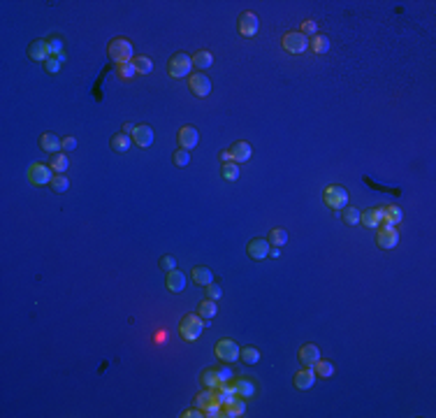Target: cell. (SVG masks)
Instances as JSON below:
<instances>
[{"label":"cell","instance_id":"cell-37","mask_svg":"<svg viewBox=\"0 0 436 418\" xmlns=\"http://www.w3.org/2000/svg\"><path fill=\"white\" fill-rule=\"evenodd\" d=\"M223 177H225L227 182H237V179H239V165H237L235 161L223 163Z\"/></svg>","mask_w":436,"mask_h":418},{"label":"cell","instance_id":"cell-44","mask_svg":"<svg viewBox=\"0 0 436 418\" xmlns=\"http://www.w3.org/2000/svg\"><path fill=\"white\" fill-rule=\"evenodd\" d=\"M49 54L51 56H60V54H63V42H60V37H51V40H49Z\"/></svg>","mask_w":436,"mask_h":418},{"label":"cell","instance_id":"cell-46","mask_svg":"<svg viewBox=\"0 0 436 418\" xmlns=\"http://www.w3.org/2000/svg\"><path fill=\"white\" fill-rule=\"evenodd\" d=\"M75 149H77V140H75L72 135H70V137H65V140H63V151L70 153V151H75Z\"/></svg>","mask_w":436,"mask_h":418},{"label":"cell","instance_id":"cell-47","mask_svg":"<svg viewBox=\"0 0 436 418\" xmlns=\"http://www.w3.org/2000/svg\"><path fill=\"white\" fill-rule=\"evenodd\" d=\"M181 416H183V418H202V416H204V409H200V407H197V409H188V411H183Z\"/></svg>","mask_w":436,"mask_h":418},{"label":"cell","instance_id":"cell-31","mask_svg":"<svg viewBox=\"0 0 436 418\" xmlns=\"http://www.w3.org/2000/svg\"><path fill=\"white\" fill-rule=\"evenodd\" d=\"M313 372H316L318 379H330L332 374H334V365L327 363V360H318V363L313 365Z\"/></svg>","mask_w":436,"mask_h":418},{"label":"cell","instance_id":"cell-16","mask_svg":"<svg viewBox=\"0 0 436 418\" xmlns=\"http://www.w3.org/2000/svg\"><path fill=\"white\" fill-rule=\"evenodd\" d=\"M40 146H42V151H47V153H58L63 149V140L56 133H42Z\"/></svg>","mask_w":436,"mask_h":418},{"label":"cell","instance_id":"cell-17","mask_svg":"<svg viewBox=\"0 0 436 418\" xmlns=\"http://www.w3.org/2000/svg\"><path fill=\"white\" fill-rule=\"evenodd\" d=\"M232 388H235V395H239V398H244V400H248V398L256 395V383H253L251 379H246V377L232 381Z\"/></svg>","mask_w":436,"mask_h":418},{"label":"cell","instance_id":"cell-42","mask_svg":"<svg viewBox=\"0 0 436 418\" xmlns=\"http://www.w3.org/2000/svg\"><path fill=\"white\" fill-rule=\"evenodd\" d=\"M206 297H209V300H216V302H218V300L223 297V288L218 286V283H209V286H206Z\"/></svg>","mask_w":436,"mask_h":418},{"label":"cell","instance_id":"cell-48","mask_svg":"<svg viewBox=\"0 0 436 418\" xmlns=\"http://www.w3.org/2000/svg\"><path fill=\"white\" fill-rule=\"evenodd\" d=\"M218 377H221V383H223V381H232L230 367H218Z\"/></svg>","mask_w":436,"mask_h":418},{"label":"cell","instance_id":"cell-10","mask_svg":"<svg viewBox=\"0 0 436 418\" xmlns=\"http://www.w3.org/2000/svg\"><path fill=\"white\" fill-rule=\"evenodd\" d=\"M258 31H260V19L253 12H244L239 16V33L244 37H253Z\"/></svg>","mask_w":436,"mask_h":418},{"label":"cell","instance_id":"cell-6","mask_svg":"<svg viewBox=\"0 0 436 418\" xmlns=\"http://www.w3.org/2000/svg\"><path fill=\"white\" fill-rule=\"evenodd\" d=\"M283 49L290 51V54H304L309 49V37L302 35V33H286L281 40Z\"/></svg>","mask_w":436,"mask_h":418},{"label":"cell","instance_id":"cell-21","mask_svg":"<svg viewBox=\"0 0 436 418\" xmlns=\"http://www.w3.org/2000/svg\"><path fill=\"white\" fill-rule=\"evenodd\" d=\"M230 153H232V161H235V163H246L248 158H251L253 149H251V144H248V142H235V144H232V149H230Z\"/></svg>","mask_w":436,"mask_h":418},{"label":"cell","instance_id":"cell-27","mask_svg":"<svg viewBox=\"0 0 436 418\" xmlns=\"http://www.w3.org/2000/svg\"><path fill=\"white\" fill-rule=\"evenodd\" d=\"M67 165H70V161H67V153H51V170L56 172V174H63V172L67 170Z\"/></svg>","mask_w":436,"mask_h":418},{"label":"cell","instance_id":"cell-34","mask_svg":"<svg viewBox=\"0 0 436 418\" xmlns=\"http://www.w3.org/2000/svg\"><path fill=\"white\" fill-rule=\"evenodd\" d=\"M197 407L200 409H206V407H211L214 402H218V398H216V393H211V388L209 390H202V393H197Z\"/></svg>","mask_w":436,"mask_h":418},{"label":"cell","instance_id":"cell-49","mask_svg":"<svg viewBox=\"0 0 436 418\" xmlns=\"http://www.w3.org/2000/svg\"><path fill=\"white\" fill-rule=\"evenodd\" d=\"M135 128H137V126H132V123H123V130H121V133H126V135H132V133H135Z\"/></svg>","mask_w":436,"mask_h":418},{"label":"cell","instance_id":"cell-5","mask_svg":"<svg viewBox=\"0 0 436 418\" xmlns=\"http://www.w3.org/2000/svg\"><path fill=\"white\" fill-rule=\"evenodd\" d=\"M323 197H325V205L332 209H343L348 205V191L343 186H327Z\"/></svg>","mask_w":436,"mask_h":418},{"label":"cell","instance_id":"cell-30","mask_svg":"<svg viewBox=\"0 0 436 418\" xmlns=\"http://www.w3.org/2000/svg\"><path fill=\"white\" fill-rule=\"evenodd\" d=\"M200 314L202 318H214L216 314H218V304H216V300H209V297H206V300H202L200 302Z\"/></svg>","mask_w":436,"mask_h":418},{"label":"cell","instance_id":"cell-9","mask_svg":"<svg viewBox=\"0 0 436 418\" xmlns=\"http://www.w3.org/2000/svg\"><path fill=\"white\" fill-rule=\"evenodd\" d=\"M188 84H191V91L195 93L197 98H206L211 93V79L206 75H202V72H193Z\"/></svg>","mask_w":436,"mask_h":418},{"label":"cell","instance_id":"cell-29","mask_svg":"<svg viewBox=\"0 0 436 418\" xmlns=\"http://www.w3.org/2000/svg\"><path fill=\"white\" fill-rule=\"evenodd\" d=\"M193 58V65L197 68V70H206V68H211V63H214V56L209 54V51H197L195 56H191Z\"/></svg>","mask_w":436,"mask_h":418},{"label":"cell","instance_id":"cell-45","mask_svg":"<svg viewBox=\"0 0 436 418\" xmlns=\"http://www.w3.org/2000/svg\"><path fill=\"white\" fill-rule=\"evenodd\" d=\"M44 70H47V72H58V70H60V61L56 58V56H51L49 61L44 63Z\"/></svg>","mask_w":436,"mask_h":418},{"label":"cell","instance_id":"cell-23","mask_svg":"<svg viewBox=\"0 0 436 418\" xmlns=\"http://www.w3.org/2000/svg\"><path fill=\"white\" fill-rule=\"evenodd\" d=\"M193 281L197 283V286H209V283H214V274H211V270L209 267H202V265H197V267H193Z\"/></svg>","mask_w":436,"mask_h":418},{"label":"cell","instance_id":"cell-18","mask_svg":"<svg viewBox=\"0 0 436 418\" xmlns=\"http://www.w3.org/2000/svg\"><path fill=\"white\" fill-rule=\"evenodd\" d=\"M153 128L151 126H137L135 128V133H132V142H135V144H140V146H151L153 144Z\"/></svg>","mask_w":436,"mask_h":418},{"label":"cell","instance_id":"cell-24","mask_svg":"<svg viewBox=\"0 0 436 418\" xmlns=\"http://www.w3.org/2000/svg\"><path fill=\"white\" fill-rule=\"evenodd\" d=\"M130 144H132V135H126V133H119V135L111 137V149L116 153H128Z\"/></svg>","mask_w":436,"mask_h":418},{"label":"cell","instance_id":"cell-7","mask_svg":"<svg viewBox=\"0 0 436 418\" xmlns=\"http://www.w3.org/2000/svg\"><path fill=\"white\" fill-rule=\"evenodd\" d=\"M28 179H30V184H35V186H47V184H51L54 174H51L49 165L35 163V165H30V170H28Z\"/></svg>","mask_w":436,"mask_h":418},{"label":"cell","instance_id":"cell-39","mask_svg":"<svg viewBox=\"0 0 436 418\" xmlns=\"http://www.w3.org/2000/svg\"><path fill=\"white\" fill-rule=\"evenodd\" d=\"M116 72H119L121 79H132V77L137 75V70H135V65H132V63H123V65H116Z\"/></svg>","mask_w":436,"mask_h":418},{"label":"cell","instance_id":"cell-2","mask_svg":"<svg viewBox=\"0 0 436 418\" xmlns=\"http://www.w3.org/2000/svg\"><path fill=\"white\" fill-rule=\"evenodd\" d=\"M204 330V318L200 314H188V316L181 318V325H179V333L186 342H197Z\"/></svg>","mask_w":436,"mask_h":418},{"label":"cell","instance_id":"cell-28","mask_svg":"<svg viewBox=\"0 0 436 418\" xmlns=\"http://www.w3.org/2000/svg\"><path fill=\"white\" fill-rule=\"evenodd\" d=\"M202 383L206 388H218L221 386V377H218V367H209L202 372Z\"/></svg>","mask_w":436,"mask_h":418},{"label":"cell","instance_id":"cell-12","mask_svg":"<svg viewBox=\"0 0 436 418\" xmlns=\"http://www.w3.org/2000/svg\"><path fill=\"white\" fill-rule=\"evenodd\" d=\"M28 56H30V61H42V63H47L51 58V54H49V42L47 40H35L33 45L28 47Z\"/></svg>","mask_w":436,"mask_h":418},{"label":"cell","instance_id":"cell-50","mask_svg":"<svg viewBox=\"0 0 436 418\" xmlns=\"http://www.w3.org/2000/svg\"><path fill=\"white\" fill-rule=\"evenodd\" d=\"M221 161H223V163H232V153H230V149H227V151H221Z\"/></svg>","mask_w":436,"mask_h":418},{"label":"cell","instance_id":"cell-22","mask_svg":"<svg viewBox=\"0 0 436 418\" xmlns=\"http://www.w3.org/2000/svg\"><path fill=\"white\" fill-rule=\"evenodd\" d=\"M167 288H170L172 293H181L186 288V274L181 272V270L167 272Z\"/></svg>","mask_w":436,"mask_h":418},{"label":"cell","instance_id":"cell-41","mask_svg":"<svg viewBox=\"0 0 436 418\" xmlns=\"http://www.w3.org/2000/svg\"><path fill=\"white\" fill-rule=\"evenodd\" d=\"M316 31H318V24H316V21H313V19H306L304 24H302V31H300V33H302V35H306V37H309V35L313 37V35H316Z\"/></svg>","mask_w":436,"mask_h":418},{"label":"cell","instance_id":"cell-11","mask_svg":"<svg viewBox=\"0 0 436 418\" xmlns=\"http://www.w3.org/2000/svg\"><path fill=\"white\" fill-rule=\"evenodd\" d=\"M176 137H179V149H186V151H191V149H195L200 144V133L193 126H183Z\"/></svg>","mask_w":436,"mask_h":418},{"label":"cell","instance_id":"cell-3","mask_svg":"<svg viewBox=\"0 0 436 418\" xmlns=\"http://www.w3.org/2000/svg\"><path fill=\"white\" fill-rule=\"evenodd\" d=\"M191 70H193V58L188 54H174L170 58V65H167V72L170 77L174 79H181V77H191Z\"/></svg>","mask_w":436,"mask_h":418},{"label":"cell","instance_id":"cell-4","mask_svg":"<svg viewBox=\"0 0 436 418\" xmlns=\"http://www.w3.org/2000/svg\"><path fill=\"white\" fill-rule=\"evenodd\" d=\"M214 353H216V358H218L221 363H237L239 356H241V348L237 346L235 339H221V342L216 344Z\"/></svg>","mask_w":436,"mask_h":418},{"label":"cell","instance_id":"cell-38","mask_svg":"<svg viewBox=\"0 0 436 418\" xmlns=\"http://www.w3.org/2000/svg\"><path fill=\"white\" fill-rule=\"evenodd\" d=\"M360 216H362V212L357 209V207H348V209H343V221L351 223V226L360 223Z\"/></svg>","mask_w":436,"mask_h":418},{"label":"cell","instance_id":"cell-35","mask_svg":"<svg viewBox=\"0 0 436 418\" xmlns=\"http://www.w3.org/2000/svg\"><path fill=\"white\" fill-rule=\"evenodd\" d=\"M286 242H288V232L283 230V228H274V230L269 232V244L271 247H283Z\"/></svg>","mask_w":436,"mask_h":418},{"label":"cell","instance_id":"cell-36","mask_svg":"<svg viewBox=\"0 0 436 418\" xmlns=\"http://www.w3.org/2000/svg\"><path fill=\"white\" fill-rule=\"evenodd\" d=\"M51 188H54L56 193H65L67 188H70V179H67L65 174H54V179H51Z\"/></svg>","mask_w":436,"mask_h":418},{"label":"cell","instance_id":"cell-20","mask_svg":"<svg viewBox=\"0 0 436 418\" xmlns=\"http://www.w3.org/2000/svg\"><path fill=\"white\" fill-rule=\"evenodd\" d=\"M246 413V402L244 398H232L227 404H223V416H230V418H237V416H244Z\"/></svg>","mask_w":436,"mask_h":418},{"label":"cell","instance_id":"cell-13","mask_svg":"<svg viewBox=\"0 0 436 418\" xmlns=\"http://www.w3.org/2000/svg\"><path fill=\"white\" fill-rule=\"evenodd\" d=\"M381 228L383 226H397V223L404 221V212H401L397 205H387V207H381Z\"/></svg>","mask_w":436,"mask_h":418},{"label":"cell","instance_id":"cell-40","mask_svg":"<svg viewBox=\"0 0 436 418\" xmlns=\"http://www.w3.org/2000/svg\"><path fill=\"white\" fill-rule=\"evenodd\" d=\"M191 163V151H186V149H176L174 151V165L176 167H186Z\"/></svg>","mask_w":436,"mask_h":418},{"label":"cell","instance_id":"cell-25","mask_svg":"<svg viewBox=\"0 0 436 418\" xmlns=\"http://www.w3.org/2000/svg\"><path fill=\"white\" fill-rule=\"evenodd\" d=\"M381 218H383L381 207H376V209H366V212L360 216V223L366 228H378L381 226Z\"/></svg>","mask_w":436,"mask_h":418},{"label":"cell","instance_id":"cell-8","mask_svg":"<svg viewBox=\"0 0 436 418\" xmlns=\"http://www.w3.org/2000/svg\"><path fill=\"white\" fill-rule=\"evenodd\" d=\"M397 242H399V230H397L395 226H383L378 228V235H376V244L381 249H395Z\"/></svg>","mask_w":436,"mask_h":418},{"label":"cell","instance_id":"cell-19","mask_svg":"<svg viewBox=\"0 0 436 418\" xmlns=\"http://www.w3.org/2000/svg\"><path fill=\"white\" fill-rule=\"evenodd\" d=\"M316 372H313V367H304L302 372L295 374V386L300 388V390H309L313 383H316Z\"/></svg>","mask_w":436,"mask_h":418},{"label":"cell","instance_id":"cell-43","mask_svg":"<svg viewBox=\"0 0 436 418\" xmlns=\"http://www.w3.org/2000/svg\"><path fill=\"white\" fill-rule=\"evenodd\" d=\"M158 265H160V270H165V272H172V270H176V258L174 256H163Z\"/></svg>","mask_w":436,"mask_h":418},{"label":"cell","instance_id":"cell-15","mask_svg":"<svg viewBox=\"0 0 436 418\" xmlns=\"http://www.w3.org/2000/svg\"><path fill=\"white\" fill-rule=\"evenodd\" d=\"M300 360L304 367H313V365L320 360V348L316 346V344H304V346L300 348Z\"/></svg>","mask_w":436,"mask_h":418},{"label":"cell","instance_id":"cell-14","mask_svg":"<svg viewBox=\"0 0 436 418\" xmlns=\"http://www.w3.org/2000/svg\"><path fill=\"white\" fill-rule=\"evenodd\" d=\"M271 251V244L269 239H251L248 242V256L253 258V260H262V258H267Z\"/></svg>","mask_w":436,"mask_h":418},{"label":"cell","instance_id":"cell-33","mask_svg":"<svg viewBox=\"0 0 436 418\" xmlns=\"http://www.w3.org/2000/svg\"><path fill=\"white\" fill-rule=\"evenodd\" d=\"M239 360H244L246 365H256L258 360H260V351H258L256 346H246V348H241Z\"/></svg>","mask_w":436,"mask_h":418},{"label":"cell","instance_id":"cell-32","mask_svg":"<svg viewBox=\"0 0 436 418\" xmlns=\"http://www.w3.org/2000/svg\"><path fill=\"white\" fill-rule=\"evenodd\" d=\"M132 65H135V70L142 72V75H149V72L153 70V61H151L149 56H137V58H132Z\"/></svg>","mask_w":436,"mask_h":418},{"label":"cell","instance_id":"cell-1","mask_svg":"<svg viewBox=\"0 0 436 418\" xmlns=\"http://www.w3.org/2000/svg\"><path fill=\"white\" fill-rule=\"evenodd\" d=\"M109 58L116 63V65H123V63H132L135 58V51H132V42L126 40V37H114L109 42Z\"/></svg>","mask_w":436,"mask_h":418},{"label":"cell","instance_id":"cell-51","mask_svg":"<svg viewBox=\"0 0 436 418\" xmlns=\"http://www.w3.org/2000/svg\"><path fill=\"white\" fill-rule=\"evenodd\" d=\"M155 342H158V344L165 342V333H158V339H155Z\"/></svg>","mask_w":436,"mask_h":418},{"label":"cell","instance_id":"cell-26","mask_svg":"<svg viewBox=\"0 0 436 418\" xmlns=\"http://www.w3.org/2000/svg\"><path fill=\"white\" fill-rule=\"evenodd\" d=\"M309 47L316 51V54H327V51H330V37L327 35H313L309 40Z\"/></svg>","mask_w":436,"mask_h":418}]
</instances>
